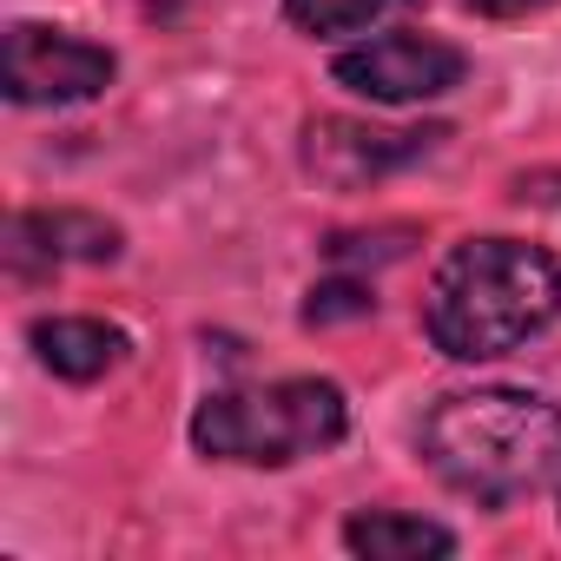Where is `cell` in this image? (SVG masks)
Masks as SVG:
<instances>
[{
  "mask_svg": "<svg viewBox=\"0 0 561 561\" xmlns=\"http://www.w3.org/2000/svg\"><path fill=\"white\" fill-rule=\"evenodd\" d=\"M561 311V264L522 238H469L443 257L430 285V344L456 364L502 357L528 344Z\"/></svg>",
  "mask_w": 561,
  "mask_h": 561,
  "instance_id": "cell-1",
  "label": "cell"
},
{
  "mask_svg": "<svg viewBox=\"0 0 561 561\" xmlns=\"http://www.w3.org/2000/svg\"><path fill=\"white\" fill-rule=\"evenodd\" d=\"M423 456L449 489L502 508L561 482V410L528 390H462L430 410Z\"/></svg>",
  "mask_w": 561,
  "mask_h": 561,
  "instance_id": "cell-2",
  "label": "cell"
},
{
  "mask_svg": "<svg viewBox=\"0 0 561 561\" xmlns=\"http://www.w3.org/2000/svg\"><path fill=\"white\" fill-rule=\"evenodd\" d=\"M344 390L324 377H291L264 390H225L192 416V443L218 462L251 469H285L331 443H344Z\"/></svg>",
  "mask_w": 561,
  "mask_h": 561,
  "instance_id": "cell-3",
  "label": "cell"
},
{
  "mask_svg": "<svg viewBox=\"0 0 561 561\" xmlns=\"http://www.w3.org/2000/svg\"><path fill=\"white\" fill-rule=\"evenodd\" d=\"M113 73H119V60L93 41H73V34L34 27V21L8 27V100H21V106H80V100L106 93Z\"/></svg>",
  "mask_w": 561,
  "mask_h": 561,
  "instance_id": "cell-4",
  "label": "cell"
},
{
  "mask_svg": "<svg viewBox=\"0 0 561 561\" xmlns=\"http://www.w3.org/2000/svg\"><path fill=\"white\" fill-rule=\"evenodd\" d=\"M462 73H469V60L449 41H430V34H383V41L351 47L337 60V87H351L364 100H383V106L443 100V93L462 87Z\"/></svg>",
  "mask_w": 561,
  "mask_h": 561,
  "instance_id": "cell-5",
  "label": "cell"
},
{
  "mask_svg": "<svg viewBox=\"0 0 561 561\" xmlns=\"http://www.w3.org/2000/svg\"><path fill=\"white\" fill-rule=\"evenodd\" d=\"M443 139V126H364V119H318L305 133V165L337 185V192H364L383 172L423 159Z\"/></svg>",
  "mask_w": 561,
  "mask_h": 561,
  "instance_id": "cell-6",
  "label": "cell"
},
{
  "mask_svg": "<svg viewBox=\"0 0 561 561\" xmlns=\"http://www.w3.org/2000/svg\"><path fill=\"white\" fill-rule=\"evenodd\" d=\"M8 251L21 271H34V264H113L119 225H106L93 211H21L8 225Z\"/></svg>",
  "mask_w": 561,
  "mask_h": 561,
  "instance_id": "cell-7",
  "label": "cell"
},
{
  "mask_svg": "<svg viewBox=\"0 0 561 561\" xmlns=\"http://www.w3.org/2000/svg\"><path fill=\"white\" fill-rule=\"evenodd\" d=\"M34 351H41V364L54 377L93 383L126 357V331H113L100 318H47V324H34Z\"/></svg>",
  "mask_w": 561,
  "mask_h": 561,
  "instance_id": "cell-8",
  "label": "cell"
},
{
  "mask_svg": "<svg viewBox=\"0 0 561 561\" xmlns=\"http://www.w3.org/2000/svg\"><path fill=\"white\" fill-rule=\"evenodd\" d=\"M344 541H351V554H370V561H423V554H449V548H456V535H449L443 522L397 515V508L351 515V522H344Z\"/></svg>",
  "mask_w": 561,
  "mask_h": 561,
  "instance_id": "cell-9",
  "label": "cell"
},
{
  "mask_svg": "<svg viewBox=\"0 0 561 561\" xmlns=\"http://www.w3.org/2000/svg\"><path fill=\"white\" fill-rule=\"evenodd\" d=\"M397 0H285L291 27L318 34V41H337V34H364L370 21H383Z\"/></svg>",
  "mask_w": 561,
  "mask_h": 561,
  "instance_id": "cell-10",
  "label": "cell"
},
{
  "mask_svg": "<svg viewBox=\"0 0 561 561\" xmlns=\"http://www.w3.org/2000/svg\"><path fill=\"white\" fill-rule=\"evenodd\" d=\"M370 285H318L311 291V305H305V318L311 324H337V318H370Z\"/></svg>",
  "mask_w": 561,
  "mask_h": 561,
  "instance_id": "cell-11",
  "label": "cell"
},
{
  "mask_svg": "<svg viewBox=\"0 0 561 561\" xmlns=\"http://www.w3.org/2000/svg\"><path fill=\"white\" fill-rule=\"evenodd\" d=\"M469 8H476L482 21H522V14H541V8H554V0H469Z\"/></svg>",
  "mask_w": 561,
  "mask_h": 561,
  "instance_id": "cell-12",
  "label": "cell"
}]
</instances>
